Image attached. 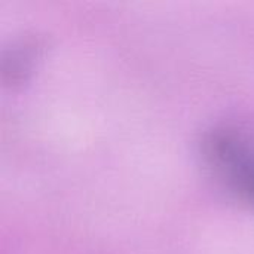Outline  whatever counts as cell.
<instances>
[{"instance_id": "cell-1", "label": "cell", "mask_w": 254, "mask_h": 254, "mask_svg": "<svg viewBox=\"0 0 254 254\" xmlns=\"http://www.w3.org/2000/svg\"><path fill=\"white\" fill-rule=\"evenodd\" d=\"M202 158L214 177L237 198L254 207V132L220 125L202 140Z\"/></svg>"}, {"instance_id": "cell-2", "label": "cell", "mask_w": 254, "mask_h": 254, "mask_svg": "<svg viewBox=\"0 0 254 254\" xmlns=\"http://www.w3.org/2000/svg\"><path fill=\"white\" fill-rule=\"evenodd\" d=\"M34 48L37 46H34V43L30 42H24L12 48L10 54H7L3 60L4 73H10L12 79L22 77L24 73H27L33 64V60L36 57Z\"/></svg>"}]
</instances>
